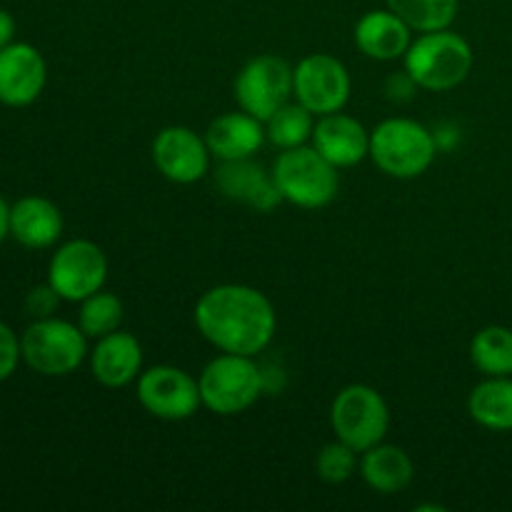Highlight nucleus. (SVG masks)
<instances>
[{
  "mask_svg": "<svg viewBox=\"0 0 512 512\" xmlns=\"http://www.w3.org/2000/svg\"><path fill=\"white\" fill-rule=\"evenodd\" d=\"M195 325L220 353L255 358L273 343L278 315L258 288L225 283L200 295L195 305Z\"/></svg>",
  "mask_w": 512,
  "mask_h": 512,
  "instance_id": "f257e3e1",
  "label": "nucleus"
},
{
  "mask_svg": "<svg viewBox=\"0 0 512 512\" xmlns=\"http://www.w3.org/2000/svg\"><path fill=\"white\" fill-rule=\"evenodd\" d=\"M405 73L423 90L445 93L463 83L473 70V48L450 28L420 33L403 55Z\"/></svg>",
  "mask_w": 512,
  "mask_h": 512,
  "instance_id": "f03ea898",
  "label": "nucleus"
},
{
  "mask_svg": "<svg viewBox=\"0 0 512 512\" xmlns=\"http://www.w3.org/2000/svg\"><path fill=\"white\" fill-rule=\"evenodd\" d=\"M438 138L410 118L383 120L370 133V158L385 175L410 180L423 175L438 155Z\"/></svg>",
  "mask_w": 512,
  "mask_h": 512,
  "instance_id": "7ed1b4c3",
  "label": "nucleus"
},
{
  "mask_svg": "<svg viewBox=\"0 0 512 512\" xmlns=\"http://www.w3.org/2000/svg\"><path fill=\"white\" fill-rule=\"evenodd\" d=\"M203 405L215 415H240L265 393V375L250 355L223 353L198 378Z\"/></svg>",
  "mask_w": 512,
  "mask_h": 512,
  "instance_id": "20e7f679",
  "label": "nucleus"
},
{
  "mask_svg": "<svg viewBox=\"0 0 512 512\" xmlns=\"http://www.w3.org/2000/svg\"><path fill=\"white\" fill-rule=\"evenodd\" d=\"M270 173L283 200L305 210H320L330 205L340 188L338 168L308 145L283 150Z\"/></svg>",
  "mask_w": 512,
  "mask_h": 512,
  "instance_id": "39448f33",
  "label": "nucleus"
},
{
  "mask_svg": "<svg viewBox=\"0 0 512 512\" xmlns=\"http://www.w3.org/2000/svg\"><path fill=\"white\" fill-rule=\"evenodd\" d=\"M20 353L30 370L48 378L75 373L88 358V335L60 318L33 320L20 335Z\"/></svg>",
  "mask_w": 512,
  "mask_h": 512,
  "instance_id": "423d86ee",
  "label": "nucleus"
},
{
  "mask_svg": "<svg viewBox=\"0 0 512 512\" xmlns=\"http://www.w3.org/2000/svg\"><path fill=\"white\" fill-rule=\"evenodd\" d=\"M330 425L335 438L358 453L375 448L385 440L390 428V410L383 395L363 383L340 390L330 408Z\"/></svg>",
  "mask_w": 512,
  "mask_h": 512,
  "instance_id": "0eeeda50",
  "label": "nucleus"
},
{
  "mask_svg": "<svg viewBox=\"0 0 512 512\" xmlns=\"http://www.w3.org/2000/svg\"><path fill=\"white\" fill-rule=\"evenodd\" d=\"M108 280V258L93 240H68L48 263V283L68 303H83L103 290Z\"/></svg>",
  "mask_w": 512,
  "mask_h": 512,
  "instance_id": "6e6552de",
  "label": "nucleus"
},
{
  "mask_svg": "<svg viewBox=\"0 0 512 512\" xmlns=\"http://www.w3.org/2000/svg\"><path fill=\"white\" fill-rule=\"evenodd\" d=\"M293 95L313 115H330L350 98V73L335 55H305L293 68Z\"/></svg>",
  "mask_w": 512,
  "mask_h": 512,
  "instance_id": "1a4fd4ad",
  "label": "nucleus"
},
{
  "mask_svg": "<svg viewBox=\"0 0 512 512\" xmlns=\"http://www.w3.org/2000/svg\"><path fill=\"white\" fill-rule=\"evenodd\" d=\"M293 95V68L278 55H258L248 60L235 80V100L240 110L258 120H268Z\"/></svg>",
  "mask_w": 512,
  "mask_h": 512,
  "instance_id": "9d476101",
  "label": "nucleus"
},
{
  "mask_svg": "<svg viewBox=\"0 0 512 512\" xmlns=\"http://www.w3.org/2000/svg\"><path fill=\"white\" fill-rule=\"evenodd\" d=\"M138 400L153 418L170 423L193 418L203 405L198 380L175 365H155L140 373Z\"/></svg>",
  "mask_w": 512,
  "mask_h": 512,
  "instance_id": "9b49d317",
  "label": "nucleus"
},
{
  "mask_svg": "<svg viewBox=\"0 0 512 512\" xmlns=\"http://www.w3.org/2000/svg\"><path fill=\"white\" fill-rule=\"evenodd\" d=\"M153 163L170 183H198L210 168V150L205 138L185 125H168L153 140Z\"/></svg>",
  "mask_w": 512,
  "mask_h": 512,
  "instance_id": "f8f14e48",
  "label": "nucleus"
},
{
  "mask_svg": "<svg viewBox=\"0 0 512 512\" xmlns=\"http://www.w3.org/2000/svg\"><path fill=\"white\" fill-rule=\"evenodd\" d=\"M48 83V65L30 43H10L0 50V103L25 108L35 103Z\"/></svg>",
  "mask_w": 512,
  "mask_h": 512,
  "instance_id": "ddd939ff",
  "label": "nucleus"
},
{
  "mask_svg": "<svg viewBox=\"0 0 512 512\" xmlns=\"http://www.w3.org/2000/svg\"><path fill=\"white\" fill-rule=\"evenodd\" d=\"M215 185L225 198L248 205L258 213H270L283 203V195L275 185L273 173H268L253 158L225 160L215 173Z\"/></svg>",
  "mask_w": 512,
  "mask_h": 512,
  "instance_id": "4468645a",
  "label": "nucleus"
},
{
  "mask_svg": "<svg viewBox=\"0 0 512 512\" xmlns=\"http://www.w3.org/2000/svg\"><path fill=\"white\" fill-rule=\"evenodd\" d=\"M310 140H313V148L335 168H353L370 155V133L365 125L340 110L320 115Z\"/></svg>",
  "mask_w": 512,
  "mask_h": 512,
  "instance_id": "2eb2a0df",
  "label": "nucleus"
},
{
  "mask_svg": "<svg viewBox=\"0 0 512 512\" xmlns=\"http://www.w3.org/2000/svg\"><path fill=\"white\" fill-rule=\"evenodd\" d=\"M90 370L100 385L113 390L138 380L143 370V348L138 338L120 328L98 338L95 348L90 350Z\"/></svg>",
  "mask_w": 512,
  "mask_h": 512,
  "instance_id": "dca6fc26",
  "label": "nucleus"
},
{
  "mask_svg": "<svg viewBox=\"0 0 512 512\" xmlns=\"http://www.w3.org/2000/svg\"><path fill=\"white\" fill-rule=\"evenodd\" d=\"M263 120L253 118L250 113L240 110V113H225L215 118L205 130V143L213 158L220 163L225 160H243L253 158L265 143Z\"/></svg>",
  "mask_w": 512,
  "mask_h": 512,
  "instance_id": "f3484780",
  "label": "nucleus"
},
{
  "mask_svg": "<svg viewBox=\"0 0 512 512\" xmlns=\"http://www.w3.org/2000/svg\"><path fill=\"white\" fill-rule=\"evenodd\" d=\"M63 235V215L58 205L40 195H28L10 205V238L23 248L43 250L55 245Z\"/></svg>",
  "mask_w": 512,
  "mask_h": 512,
  "instance_id": "a211bd4d",
  "label": "nucleus"
},
{
  "mask_svg": "<svg viewBox=\"0 0 512 512\" xmlns=\"http://www.w3.org/2000/svg\"><path fill=\"white\" fill-rule=\"evenodd\" d=\"M413 28L393 10H370L355 25V43L360 53L373 60H398L408 53Z\"/></svg>",
  "mask_w": 512,
  "mask_h": 512,
  "instance_id": "6ab92c4d",
  "label": "nucleus"
},
{
  "mask_svg": "<svg viewBox=\"0 0 512 512\" xmlns=\"http://www.w3.org/2000/svg\"><path fill=\"white\" fill-rule=\"evenodd\" d=\"M360 475L375 493L393 495L408 488L415 478V465L410 455L398 445H375L365 450L360 460Z\"/></svg>",
  "mask_w": 512,
  "mask_h": 512,
  "instance_id": "aec40b11",
  "label": "nucleus"
},
{
  "mask_svg": "<svg viewBox=\"0 0 512 512\" xmlns=\"http://www.w3.org/2000/svg\"><path fill=\"white\" fill-rule=\"evenodd\" d=\"M468 413L480 428L495 433L512 430V375L485 378L473 388L468 398Z\"/></svg>",
  "mask_w": 512,
  "mask_h": 512,
  "instance_id": "412c9836",
  "label": "nucleus"
},
{
  "mask_svg": "<svg viewBox=\"0 0 512 512\" xmlns=\"http://www.w3.org/2000/svg\"><path fill=\"white\" fill-rule=\"evenodd\" d=\"M470 360L485 378L512 375V330L505 325H488L470 340Z\"/></svg>",
  "mask_w": 512,
  "mask_h": 512,
  "instance_id": "4be33fe9",
  "label": "nucleus"
},
{
  "mask_svg": "<svg viewBox=\"0 0 512 512\" xmlns=\"http://www.w3.org/2000/svg\"><path fill=\"white\" fill-rule=\"evenodd\" d=\"M315 128V115L310 113L305 105H300L298 100L295 103H285L265 120V138L273 145H278L280 150L298 148V145H305L310 138H313Z\"/></svg>",
  "mask_w": 512,
  "mask_h": 512,
  "instance_id": "5701e85b",
  "label": "nucleus"
},
{
  "mask_svg": "<svg viewBox=\"0 0 512 512\" xmlns=\"http://www.w3.org/2000/svg\"><path fill=\"white\" fill-rule=\"evenodd\" d=\"M418 33L445 30L458 18V0H385Z\"/></svg>",
  "mask_w": 512,
  "mask_h": 512,
  "instance_id": "b1692460",
  "label": "nucleus"
},
{
  "mask_svg": "<svg viewBox=\"0 0 512 512\" xmlns=\"http://www.w3.org/2000/svg\"><path fill=\"white\" fill-rule=\"evenodd\" d=\"M120 323H123V303L118 300V295L98 290L80 303L78 325L88 338L98 340L103 335L115 333Z\"/></svg>",
  "mask_w": 512,
  "mask_h": 512,
  "instance_id": "393cba45",
  "label": "nucleus"
},
{
  "mask_svg": "<svg viewBox=\"0 0 512 512\" xmlns=\"http://www.w3.org/2000/svg\"><path fill=\"white\" fill-rule=\"evenodd\" d=\"M358 465V450L345 445L343 440H335V443L325 445L318 453V460H315L320 480H325L330 485H340L353 478Z\"/></svg>",
  "mask_w": 512,
  "mask_h": 512,
  "instance_id": "a878e982",
  "label": "nucleus"
},
{
  "mask_svg": "<svg viewBox=\"0 0 512 512\" xmlns=\"http://www.w3.org/2000/svg\"><path fill=\"white\" fill-rule=\"evenodd\" d=\"M60 295L55 293L53 285H35L28 295H25V313L30 315L33 320H43V318H53L55 308L60 303Z\"/></svg>",
  "mask_w": 512,
  "mask_h": 512,
  "instance_id": "bb28decb",
  "label": "nucleus"
},
{
  "mask_svg": "<svg viewBox=\"0 0 512 512\" xmlns=\"http://www.w3.org/2000/svg\"><path fill=\"white\" fill-rule=\"evenodd\" d=\"M20 360H23V353H20V338L13 333L10 325L0 323V383L15 373Z\"/></svg>",
  "mask_w": 512,
  "mask_h": 512,
  "instance_id": "cd10ccee",
  "label": "nucleus"
},
{
  "mask_svg": "<svg viewBox=\"0 0 512 512\" xmlns=\"http://www.w3.org/2000/svg\"><path fill=\"white\" fill-rule=\"evenodd\" d=\"M13 35H15V18L8 13L5 8H0V50L5 45L13 43Z\"/></svg>",
  "mask_w": 512,
  "mask_h": 512,
  "instance_id": "c85d7f7f",
  "label": "nucleus"
},
{
  "mask_svg": "<svg viewBox=\"0 0 512 512\" xmlns=\"http://www.w3.org/2000/svg\"><path fill=\"white\" fill-rule=\"evenodd\" d=\"M8 235H10V205L5 203V198L0 195V245L5 243Z\"/></svg>",
  "mask_w": 512,
  "mask_h": 512,
  "instance_id": "c756f323",
  "label": "nucleus"
}]
</instances>
